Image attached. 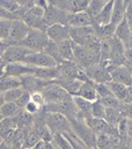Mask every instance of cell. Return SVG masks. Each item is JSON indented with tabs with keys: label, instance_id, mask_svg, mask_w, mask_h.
Instances as JSON below:
<instances>
[{
	"label": "cell",
	"instance_id": "obj_30",
	"mask_svg": "<svg viewBox=\"0 0 132 149\" xmlns=\"http://www.w3.org/2000/svg\"><path fill=\"white\" fill-rule=\"evenodd\" d=\"M16 128L17 127L12 118H2L0 120V136L3 141L8 140Z\"/></svg>",
	"mask_w": 132,
	"mask_h": 149
},
{
	"label": "cell",
	"instance_id": "obj_29",
	"mask_svg": "<svg viewBox=\"0 0 132 149\" xmlns=\"http://www.w3.org/2000/svg\"><path fill=\"white\" fill-rule=\"evenodd\" d=\"M74 105L76 106L80 115L83 118V119H88V118H91V104L90 101L83 99V98H80V97H73L72 98Z\"/></svg>",
	"mask_w": 132,
	"mask_h": 149
},
{
	"label": "cell",
	"instance_id": "obj_59",
	"mask_svg": "<svg viewBox=\"0 0 132 149\" xmlns=\"http://www.w3.org/2000/svg\"><path fill=\"white\" fill-rule=\"evenodd\" d=\"M126 48H129V49H132V33H131V37H130V41H129V43H127Z\"/></svg>",
	"mask_w": 132,
	"mask_h": 149
},
{
	"label": "cell",
	"instance_id": "obj_55",
	"mask_svg": "<svg viewBox=\"0 0 132 149\" xmlns=\"http://www.w3.org/2000/svg\"><path fill=\"white\" fill-rule=\"evenodd\" d=\"M9 47V44L6 42V41H2V40H0V56L5 52V50L7 49Z\"/></svg>",
	"mask_w": 132,
	"mask_h": 149
},
{
	"label": "cell",
	"instance_id": "obj_48",
	"mask_svg": "<svg viewBox=\"0 0 132 149\" xmlns=\"http://www.w3.org/2000/svg\"><path fill=\"white\" fill-rule=\"evenodd\" d=\"M94 87H95V91L97 93L98 99H102V98L112 95V93H111L108 84H94Z\"/></svg>",
	"mask_w": 132,
	"mask_h": 149
},
{
	"label": "cell",
	"instance_id": "obj_27",
	"mask_svg": "<svg viewBox=\"0 0 132 149\" xmlns=\"http://www.w3.org/2000/svg\"><path fill=\"white\" fill-rule=\"evenodd\" d=\"M87 126L94 132L95 135H100V134H105L107 129L109 127V125L107 123V121L104 119H96V118H88L85 119Z\"/></svg>",
	"mask_w": 132,
	"mask_h": 149
},
{
	"label": "cell",
	"instance_id": "obj_44",
	"mask_svg": "<svg viewBox=\"0 0 132 149\" xmlns=\"http://www.w3.org/2000/svg\"><path fill=\"white\" fill-rule=\"evenodd\" d=\"M100 101L104 105L105 108H116V109H120V111H122V107L124 104V102H120L119 100H117L113 95L102 98V99H100Z\"/></svg>",
	"mask_w": 132,
	"mask_h": 149
},
{
	"label": "cell",
	"instance_id": "obj_16",
	"mask_svg": "<svg viewBox=\"0 0 132 149\" xmlns=\"http://www.w3.org/2000/svg\"><path fill=\"white\" fill-rule=\"evenodd\" d=\"M34 71H35V68L30 66L25 63H10V64H6L2 77L21 78L24 76L34 74Z\"/></svg>",
	"mask_w": 132,
	"mask_h": 149
},
{
	"label": "cell",
	"instance_id": "obj_63",
	"mask_svg": "<svg viewBox=\"0 0 132 149\" xmlns=\"http://www.w3.org/2000/svg\"><path fill=\"white\" fill-rule=\"evenodd\" d=\"M54 149H57V148H56V147H54Z\"/></svg>",
	"mask_w": 132,
	"mask_h": 149
},
{
	"label": "cell",
	"instance_id": "obj_15",
	"mask_svg": "<svg viewBox=\"0 0 132 149\" xmlns=\"http://www.w3.org/2000/svg\"><path fill=\"white\" fill-rule=\"evenodd\" d=\"M52 5L58 7L59 9L69 13V14H75L80 12H85L89 1L88 0H54L50 1Z\"/></svg>",
	"mask_w": 132,
	"mask_h": 149
},
{
	"label": "cell",
	"instance_id": "obj_51",
	"mask_svg": "<svg viewBox=\"0 0 132 149\" xmlns=\"http://www.w3.org/2000/svg\"><path fill=\"white\" fill-rule=\"evenodd\" d=\"M124 20L126 21V23L129 24L130 29L132 30V0L127 1L126 8H125V15H124Z\"/></svg>",
	"mask_w": 132,
	"mask_h": 149
},
{
	"label": "cell",
	"instance_id": "obj_10",
	"mask_svg": "<svg viewBox=\"0 0 132 149\" xmlns=\"http://www.w3.org/2000/svg\"><path fill=\"white\" fill-rule=\"evenodd\" d=\"M85 73L87 78L94 84H107L111 80L109 69L100 63H96L87 68L85 70Z\"/></svg>",
	"mask_w": 132,
	"mask_h": 149
},
{
	"label": "cell",
	"instance_id": "obj_6",
	"mask_svg": "<svg viewBox=\"0 0 132 149\" xmlns=\"http://www.w3.org/2000/svg\"><path fill=\"white\" fill-rule=\"evenodd\" d=\"M68 16L69 13H66L54 5H52L50 1H47V6L44 9V15H43V22L44 26L47 28L53 24H68ZM68 27V26H67Z\"/></svg>",
	"mask_w": 132,
	"mask_h": 149
},
{
	"label": "cell",
	"instance_id": "obj_50",
	"mask_svg": "<svg viewBox=\"0 0 132 149\" xmlns=\"http://www.w3.org/2000/svg\"><path fill=\"white\" fill-rule=\"evenodd\" d=\"M30 100L32 102H35L36 105H38L41 108H43V106L45 105V100L43 98V94L41 92H34L30 93Z\"/></svg>",
	"mask_w": 132,
	"mask_h": 149
},
{
	"label": "cell",
	"instance_id": "obj_62",
	"mask_svg": "<svg viewBox=\"0 0 132 149\" xmlns=\"http://www.w3.org/2000/svg\"><path fill=\"white\" fill-rule=\"evenodd\" d=\"M1 119H2V116H1V113H0V120H1Z\"/></svg>",
	"mask_w": 132,
	"mask_h": 149
},
{
	"label": "cell",
	"instance_id": "obj_23",
	"mask_svg": "<svg viewBox=\"0 0 132 149\" xmlns=\"http://www.w3.org/2000/svg\"><path fill=\"white\" fill-rule=\"evenodd\" d=\"M127 1L126 0H115L113 1V8L111 14V22L113 26H118L123 20L125 15V8H126Z\"/></svg>",
	"mask_w": 132,
	"mask_h": 149
},
{
	"label": "cell",
	"instance_id": "obj_36",
	"mask_svg": "<svg viewBox=\"0 0 132 149\" xmlns=\"http://www.w3.org/2000/svg\"><path fill=\"white\" fill-rule=\"evenodd\" d=\"M21 87L20 78L15 77H1L0 78V92H6L13 88Z\"/></svg>",
	"mask_w": 132,
	"mask_h": 149
},
{
	"label": "cell",
	"instance_id": "obj_34",
	"mask_svg": "<svg viewBox=\"0 0 132 149\" xmlns=\"http://www.w3.org/2000/svg\"><path fill=\"white\" fill-rule=\"evenodd\" d=\"M94 28L100 41H107L112 38L116 30V26H113L112 23H108L105 26H94Z\"/></svg>",
	"mask_w": 132,
	"mask_h": 149
},
{
	"label": "cell",
	"instance_id": "obj_46",
	"mask_svg": "<svg viewBox=\"0 0 132 149\" xmlns=\"http://www.w3.org/2000/svg\"><path fill=\"white\" fill-rule=\"evenodd\" d=\"M10 26H12L10 20H1L0 19V40L7 42L9 31H10Z\"/></svg>",
	"mask_w": 132,
	"mask_h": 149
},
{
	"label": "cell",
	"instance_id": "obj_24",
	"mask_svg": "<svg viewBox=\"0 0 132 149\" xmlns=\"http://www.w3.org/2000/svg\"><path fill=\"white\" fill-rule=\"evenodd\" d=\"M32 76L44 79V80L53 81L60 77V72H59L58 66H56V68H35Z\"/></svg>",
	"mask_w": 132,
	"mask_h": 149
},
{
	"label": "cell",
	"instance_id": "obj_47",
	"mask_svg": "<svg viewBox=\"0 0 132 149\" xmlns=\"http://www.w3.org/2000/svg\"><path fill=\"white\" fill-rule=\"evenodd\" d=\"M65 137L71 142L73 149H89L80 139H78L73 133H67V134H64Z\"/></svg>",
	"mask_w": 132,
	"mask_h": 149
},
{
	"label": "cell",
	"instance_id": "obj_21",
	"mask_svg": "<svg viewBox=\"0 0 132 149\" xmlns=\"http://www.w3.org/2000/svg\"><path fill=\"white\" fill-rule=\"evenodd\" d=\"M74 97H80V98H83L90 102H94L98 99L97 97V93L95 91V87H94V83H91L90 80L88 81H83L79 88V91L76 92V94Z\"/></svg>",
	"mask_w": 132,
	"mask_h": 149
},
{
	"label": "cell",
	"instance_id": "obj_1",
	"mask_svg": "<svg viewBox=\"0 0 132 149\" xmlns=\"http://www.w3.org/2000/svg\"><path fill=\"white\" fill-rule=\"evenodd\" d=\"M68 120H69V123L72 127V133L78 139H80L89 149H96V135L87 126L85 119L71 118Z\"/></svg>",
	"mask_w": 132,
	"mask_h": 149
},
{
	"label": "cell",
	"instance_id": "obj_42",
	"mask_svg": "<svg viewBox=\"0 0 132 149\" xmlns=\"http://www.w3.org/2000/svg\"><path fill=\"white\" fill-rule=\"evenodd\" d=\"M23 92H24V90H23L22 87H17V88H13V90L2 92V93H3L5 102H15V101L22 95Z\"/></svg>",
	"mask_w": 132,
	"mask_h": 149
},
{
	"label": "cell",
	"instance_id": "obj_32",
	"mask_svg": "<svg viewBox=\"0 0 132 149\" xmlns=\"http://www.w3.org/2000/svg\"><path fill=\"white\" fill-rule=\"evenodd\" d=\"M58 51H59V56L60 58L64 61H74V56H73V43L69 40L63 41L60 43H58Z\"/></svg>",
	"mask_w": 132,
	"mask_h": 149
},
{
	"label": "cell",
	"instance_id": "obj_17",
	"mask_svg": "<svg viewBox=\"0 0 132 149\" xmlns=\"http://www.w3.org/2000/svg\"><path fill=\"white\" fill-rule=\"evenodd\" d=\"M21 80V87L29 93H34V92H41L44 87H46L51 81L50 80H44L41 78H37L32 74L30 76H24L20 78Z\"/></svg>",
	"mask_w": 132,
	"mask_h": 149
},
{
	"label": "cell",
	"instance_id": "obj_4",
	"mask_svg": "<svg viewBox=\"0 0 132 149\" xmlns=\"http://www.w3.org/2000/svg\"><path fill=\"white\" fill-rule=\"evenodd\" d=\"M73 43V42H72ZM73 56H74V63L81 68L83 71L89 68L90 65H94L100 62V55L90 51L88 48L78 45L73 43Z\"/></svg>",
	"mask_w": 132,
	"mask_h": 149
},
{
	"label": "cell",
	"instance_id": "obj_25",
	"mask_svg": "<svg viewBox=\"0 0 132 149\" xmlns=\"http://www.w3.org/2000/svg\"><path fill=\"white\" fill-rule=\"evenodd\" d=\"M12 119L14 120V122H15L17 128H29V129H31L32 121H34V115L29 114L23 108L19 109L17 113Z\"/></svg>",
	"mask_w": 132,
	"mask_h": 149
},
{
	"label": "cell",
	"instance_id": "obj_12",
	"mask_svg": "<svg viewBox=\"0 0 132 149\" xmlns=\"http://www.w3.org/2000/svg\"><path fill=\"white\" fill-rule=\"evenodd\" d=\"M29 30H30V28L22 20H14V21H12L10 31H9V36H8L7 43L9 45L20 44L25 38V36L28 35Z\"/></svg>",
	"mask_w": 132,
	"mask_h": 149
},
{
	"label": "cell",
	"instance_id": "obj_53",
	"mask_svg": "<svg viewBox=\"0 0 132 149\" xmlns=\"http://www.w3.org/2000/svg\"><path fill=\"white\" fill-rule=\"evenodd\" d=\"M123 65L125 68H127L130 71H132V49L126 48L125 54H124V62Z\"/></svg>",
	"mask_w": 132,
	"mask_h": 149
},
{
	"label": "cell",
	"instance_id": "obj_18",
	"mask_svg": "<svg viewBox=\"0 0 132 149\" xmlns=\"http://www.w3.org/2000/svg\"><path fill=\"white\" fill-rule=\"evenodd\" d=\"M110 77L112 81L123 84L126 87L132 86V72L124 65L113 66L110 70Z\"/></svg>",
	"mask_w": 132,
	"mask_h": 149
},
{
	"label": "cell",
	"instance_id": "obj_58",
	"mask_svg": "<svg viewBox=\"0 0 132 149\" xmlns=\"http://www.w3.org/2000/svg\"><path fill=\"white\" fill-rule=\"evenodd\" d=\"M5 104V99H3V93L2 92H0V107L2 106Z\"/></svg>",
	"mask_w": 132,
	"mask_h": 149
},
{
	"label": "cell",
	"instance_id": "obj_3",
	"mask_svg": "<svg viewBox=\"0 0 132 149\" xmlns=\"http://www.w3.org/2000/svg\"><path fill=\"white\" fill-rule=\"evenodd\" d=\"M49 37L44 30L30 29L25 38L20 43V45L29 49L32 52H42L47 45Z\"/></svg>",
	"mask_w": 132,
	"mask_h": 149
},
{
	"label": "cell",
	"instance_id": "obj_28",
	"mask_svg": "<svg viewBox=\"0 0 132 149\" xmlns=\"http://www.w3.org/2000/svg\"><path fill=\"white\" fill-rule=\"evenodd\" d=\"M112 95L119 100L120 102H126V99H127V87L124 86L123 84H119V83H116V81H112L110 80L109 83H107Z\"/></svg>",
	"mask_w": 132,
	"mask_h": 149
},
{
	"label": "cell",
	"instance_id": "obj_35",
	"mask_svg": "<svg viewBox=\"0 0 132 149\" xmlns=\"http://www.w3.org/2000/svg\"><path fill=\"white\" fill-rule=\"evenodd\" d=\"M108 1H104V0H91L89 1L87 8H86V13L89 15V17L91 19V21L94 22V20L100 15L101 10L103 9V7L105 6Z\"/></svg>",
	"mask_w": 132,
	"mask_h": 149
},
{
	"label": "cell",
	"instance_id": "obj_37",
	"mask_svg": "<svg viewBox=\"0 0 132 149\" xmlns=\"http://www.w3.org/2000/svg\"><path fill=\"white\" fill-rule=\"evenodd\" d=\"M123 113L120 109H116V108H107L105 111V118L104 120L107 121L108 125L110 126H116L118 125V122L120 121V119L123 118Z\"/></svg>",
	"mask_w": 132,
	"mask_h": 149
},
{
	"label": "cell",
	"instance_id": "obj_38",
	"mask_svg": "<svg viewBox=\"0 0 132 149\" xmlns=\"http://www.w3.org/2000/svg\"><path fill=\"white\" fill-rule=\"evenodd\" d=\"M53 146L57 149H73L71 142L65 137L64 134H54L53 135V140H52Z\"/></svg>",
	"mask_w": 132,
	"mask_h": 149
},
{
	"label": "cell",
	"instance_id": "obj_43",
	"mask_svg": "<svg viewBox=\"0 0 132 149\" xmlns=\"http://www.w3.org/2000/svg\"><path fill=\"white\" fill-rule=\"evenodd\" d=\"M0 7L17 15V12L20 9V1H15V0H0ZM17 17H19V15H17Z\"/></svg>",
	"mask_w": 132,
	"mask_h": 149
},
{
	"label": "cell",
	"instance_id": "obj_26",
	"mask_svg": "<svg viewBox=\"0 0 132 149\" xmlns=\"http://www.w3.org/2000/svg\"><path fill=\"white\" fill-rule=\"evenodd\" d=\"M112 8H113V0H110L105 3V6L101 10L100 15L94 20L93 26H105V24L110 23L111 22Z\"/></svg>",
	"mask_w": 132,
	"mask_h": 149
},
{
	"label": "cell",
	"instance_id": "obj_9",
	"mask_svg": "<svg viewBox=\"0 0 132 149\" xmlns=\"http://www.w3.org/2000/svg\"><path fill=\"white\" fill-rule=\"evenodd\" d=\"M59 72H60V77L64 78H69V79H76L80 81H88L89 79L87 78L85 71L79 68L74 62L71 61H64L58 65Z\"/></svg>",
	"mask_w": 132,
	"mask_h": 149
},
{
	"label": "cell",
	"instance_id": "obj_40",
	"mask_svg": "<svg viewBox=\"0 0 132 149\" xmlns=\"http://www.w3.org/2000/svg\"><path fill=\"white\" fill-rule=\"evenodd\" d=\"M20 108L16 106L15 102H5L0 107V113L2 118H13Z\"/></svg>",
	"mask_w": 132,
	"mask_h": 149
},
{
	"label": "cell",
	"instance_id": "obj_2",
	"mask_svg": "<svg viewBox=\"0 0 132 149\" xmlns=\"http://www.w3.org/2000/svg\"><path fill=\"white\" fill-rule=\"evenodd\" d=\"M69 29V38L73 43L82 47H88L91 43L100 41L96 30L94 26L89 27H82V28H74V27H68Z\"/></svg>",
	"mask_w": 132,
	"mask_h": 149
},
{
	"label": "cell",
	"instance_id": "obj_64",
	"mask_svg": "<svg viewBox=\"0 0 132 149\" xmlns=\"http://www.w3.org/2000/svg\"><path fill=\"white\" fill-rule=\"evenodd\" d=\"M131 72H132V71H131Z\"/></svg>",
	"mask_w": 132,
	"mask_h": 149
},
{
	"label": "cell",
	"instance_id": "obj_60",
	"mask_svg": "<svg viewBox=\"0 0 132 149\" xmlns=\"http://www.w3.org/2000/svg\"><path fill=\"white\" fill-rule=\"evenodd\" d=\"M129 149H132V140L130 141V144H129Z\"/></svg>",
	"mask_w": 132,
	"mask_h": 149
},
{
	"label": "cell",
	"instance_id": "obj_8",
	"mask_svg": "<svg viewBox=\"0 0 132 149\" xmlns=\"http://www.w3.org/2000/svg\"><path fill=\"white\" fill-rule=\"evenodd\" d=\"M41 93L43 94V98L45 100V104H56V102H63L72 100V95L67 93L63 87L57 85L54 81H51L46 87H44Z\"/></svg>",
	"mask_w": 132,
	"mask_h": 149
},
{
	"label": "cell",
	"instance_id": "obj_41",
	"mask_svg": "<svg viewBox=\"0 0 132 149\" xmlns=\"http://www.w3.org/2000/svg\"><path fill=\"white\" fill-rule=\"evenodd\" d=\"M105 111L107 108L104 107V105L100 101V99H97L96 101H94L91 104V116L96 118V119H104L105 118Z\"/></svg>",
	"mask_w": 132,
	"mask_h": 149
},
{
	"label": "cell",
	"instance_id": "obj_19",
	"mask_svg": "<svg viewBox=\"0 0 132 149\" xmlns=\"http://www.w3.org/2000/svg\"><path fill=\"white\" fill-rule=\"evenodd\" d=\"M50 41L54 43H60L63 41L69 40V29L64 24H53L46 28L45 30Z\"/></svg>",
	"mask_w": 132,
	"mask_h": 149
},
{
	"label": "cell",
	"instance_id": "obj_52",
	"mask_svg": "<svg viewBox=\"0 0 132 149\" xmlns=\"http://www.w3.org/2000/svg\"><path fill=\"white\" fill-rule=\"evenodd\" d=\"M25 112H28L29 114H31V115H36V114H38L41 111H42V108L38 106V105H36L35 102H32L31 100L25 105V107L23 108Z\"/></svg>",
	"mask_w": 132,
	"mask_h": 149
},
{
	"label": "cell",
	"instance_id": "obj_31",
	"mask_svg": "<svg viewBox=\"0 0 132 149\" xmlns=\"http://www.w3.org/2000/svg\"><path fill=\"white\" fill-rule=\"evenodd\" d=\"M131 33H132V30L130 29L129 24L126 23L125 20H123V21L116 27V30H115V35H113V36H115L116 38H118L120 42H123L124 45L126 47L127 43H129V41H130Z\"/></svg>",
	"mask_w": 132,
	"mask_h": 149
},
{
	"label": "cell",
	"instance_id": "obj_13",
	"mask_svg": "<svg viewBox=\"0 0 132 149\" xmlns=\"http://www.w3.org/2000/svg\"><path fill=\"white\" fill-rule=\"evenodd\" d=\"M23 63H25L30 66H34V68H56V66H58L57 62L51 56L45 54L44 51L29 54L25 57Z\"/></svg>",
	"mask_w": 132,
	"mask_h": 149
},
{
	"label": "cell",
	"instance_id": "obj_61",
	"mask_svg": "<svg viewBox=\"0 0 132 149\" xmlns=\"http://www.w3.org/2000/svg\"><path fill=\"white\" fill-rule=\"evenodd\" d=\"M2 141H3V140H2V137H1V136H0V143H1V142H2Z\"/></svg>",
	"mask_w": 132,
	"mask_h": 149
},
{
	"label": "cell",
	"instance_id": "obj_20",
	"mask_svg": "<svg viewBox=\"0 0 132 149\" xmlns=\"http://www.w3.org/2000/svg\"><path fill=\"white\" fill-rule=\"evenodd\" d=\"M67 26L74 27V28L89 27V26H93V21L86 12H80V13H75V14H69Z\"/></svg>",
	"mask_w": 132,
	"mask_h": 149
},
{
	"label": "cell",
	"instance_id": "obj_39",
	"mask_svg": "<svg viewBox=\"0 0 132 149\" xmlns=\"http://www.w3.org/2000/svg\"><path fill=\"white\" fill-rule=\"evenodd\" d=\"M44 52H45V54H47L49 56H51V57L57 62V64H58V65L63 62V59H61V58H60V56H59V51H58V43H54V42H52V41H50V40H49L47 45H46V47H45V49H44Z\"/></svg>",
	"mask_w": 132,
	"mask_h": 149
},
{
	"label": "cell",
	"instance_id": "obj_57",
	"mask_svg": "<svg viewBox=\"0 0 132 149\" xmlns=\"http://www.w3.org/2000/svg\"><path fill=\"white\" fill-rule=\"evenodd\" d=\"M5 68H6V63L3 62V59H2V58H1V56H0V78L3 76Z\"/></svg>",
	"mask_w": 132,
	"mask_h": 149
},
{
	"label": "cell",
	"instance_id": "obj_54",
	"mask_svg": "<svg viewBox=\"0 0 132 149\" xmlns=\"http://www.w3.org/2000/svg\"><path fill=\"white\" fill-rule=\"evenodd\" d=\"M34 149H54V146H53L52 142L41 140V141L34 147Z\"/></svg>",
	"mask_w": 132,
	"mask_h": 149
},
{
	"label": "cell",
	"instance_id": "obj_7",
	"mask_svg": "<svg viewBox=\"0 0 132 149\" xmlns=\"http://www.w3.org/2000/svg\"><path fill=\"white\" fill-rule=\"evenodd\" d=\"M45 122L53 135L58 133L59 134L72 133L69 120L65 115H61L58 113H45Z\"/></svg>",
	"mask_w": 132,
	"mask_h": 149
},
{
	"label": "cell",
	"instance_id": "obj_14",
	"mask_svg": "<svg viewBox=\"0 0 132 149\" xmlns=\"http://www.w3.org/2000/svg\"><path fill=\"white\" fill-rule=\"evenodd\" d=\"M126 47L124 45L123 42H120L118 38H116L115 36L112 38H110V55H109V63L110 65L113 66H118V65H123L124 62V54H125Z\"/></svg>",
	"mask_w": 132,
	"mask_h": 149
},
{
	"label": "cell",
	"instance_id": "obj_11",
	"mask_svg": "<svg viewBox=\"0 0 132 149\" xmlns=\"http://www.w3.org/2000/svg\"><path fill=\"white\" fill-rule=\"evenodd\" d=\"M32 51H30L29 49L20 45V44H13L9 45L5 52L1 55V58L3 59V62L6 64H10V63H23L25 57L31 54Z\"/></svg>",
	"mask_w": 132,
	"mask_h": 149
},
{
	"label": "cell",
	"instance_id": "obj_49",
	"mask_svg": "<svg viewBox=\"0 0 132 149\" xmlns=\"http://www.w3.org/2000/svg\"><path fill=\"white\" fill-rule=\"evenodd\" d=\"M29 101H30V93L24 91V92L22 93V95L15 101V104H16V106H17L20 109H22V108L25 107V105H27Z\"/></svg>",
	"mask_w": 132,
	"mask_h": 149
},
{
	"label": "cell",
	"instance_id": "obj_22",
	"mask_svg": "<svg viewBox=\"0 0 132 149\" xmlns=\"http://www.w3.org/2000/svg\"><path fill=\"white\" fill-rule=\"evenodd\" d=\"M57 85H59L60 87H63L67 93H69L72 97H74L76 94V92L79 91L82 81L76 80V79H69V78H64V77H59L56 80H53Z\"/></svg>",
	"mask_w": 132,
	"mask_h": 149
},
{
	"label": "cell",
	"instance_id": "obj_33",
	"mask_svg": "<svg viewBox=\"0 0 132 149\" xmlns=\"http://www.w3.org/2000/svg\"><path fill=\"white\" fill-rule=\"evenodd\" d=\"M119 144L109 135H96V149H118Z\"/></svg>",
	"mask_w": 132,
	"mask_h": 149
},
{
	"label": "cell",
	"instance_id": "obj_56",
	"mask_svg": "<svg viewBox=\"0 0 132 149\" xmlns=\"http://www.w3.org/2000/svg\"><path fill=\"white\" fill-rule=\"evenodd\" d=\"M125 104H132V86L127 87V99Z\"/></svg>",
	"mask_w": 132,
	"mask_h": 149
},
{
	"label": "cell",
	"instance_id": "obj_45",
	"mask_svg": "<svg viewBox=\"0 0 132 149\" xmlns=\"http://www.w3.org/2000/svg\"><path fill=\"white\" fill-rule=\"evenodd\" d=\"M39 137L32 132L30 130L28 133V135L25 136L24 141H23V146H22V149H34V147L39 142Z\"/></svg>",
	"mask_w": 132,
	"mask_h": 149
},
{
	"label": "cell",
	"instance_id": "obj_5",
	"mask_svg": "<svg viewBox=\"0 0 132 149\" xmlns=\"http://www.w3.org/2000/svg\"><path fill=\"white\" fill-rule=\"evenodd\" d=\"M46 7H42L34 1V6L30 7L22 16V21L30 28V29H37V30H46V27L43 22V15L44 9Z\"/></svg>",
	"mask_w": 132,
	"mask_h": 149
}]
</instances>
